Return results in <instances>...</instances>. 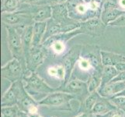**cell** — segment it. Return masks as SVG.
Returning <instances> with one entry per match:
<instances>
[{
	"label": "cell",
	"mask_w": 125,
	"mask_h": 117,
	"mask_svg": "<svg viewBox=\"0 0 125 117\" xmlns=\"http://www.w3.org/2000/svg\"><path fill=\"white\" fill-rule=\"evenodd\" d=\"M47 28V22H34L33 25V46L42 45Z\"/></svg>",
	"instance_id": "ffe728a7"
},
{
	"label": "cell",
	"mask_w": 125,
	"mask_h": 117,
	"mask_svg": "<svg viewBox=\"0 0 125 117\" xmlns=\"http://www.w3.org/2000/svg\"><path fill=\"white\" fill-rule=\"evenodd\" d=\"M47 57L46 52L42 47L40 46H33L30 50L28 54L26 55V65H27V72L34 73L44 63Z\"/></svg>",
	"instance_id": "8fae6325"
},
{
	"label": "cell",
	"mask_w": 125,
	"mask_h": 117,
	"mask_svg": "<svg viewBox=\"0 0 125 117\" xmlns=\"http://www.w3.org/2000/svg\"><path fill=\"white\" fill-rule=\"evenodd\" d=\"M68 0H44L43 5H48V6H55L59 5V4H64Z\"/></svg>",
	"instance_id": "1f68e13d"
},
{
	"label": "cell",
	"mask_w": 125,
	"mask_h": 117,
	"mask_svg": "<svg viewBox=\"0 0 125 117\" xmlns=\"http://www.w3.org/2000/svg\"><path fill=\"white\" fill-rule=\"evenodd\" d=\"M116 107L110 100V98L101 97L99 98V100L95 104L93 108L91 110V112L97 116L104 115L107 113L110 110L115 109Z\"/></svg>",
	"instance_id": "ac0fdd59"
},
{
	"label": "cell",
	"mask_w": 125,
	"mask_h": 117,
	"mask_svg": "<svg viewBox=\"0 0 125 117\" xmlns=\"http://www.w3.org/2000/svg\"><path fill=\"white\" fill-rule=\"evenodd\" d=\"M88 88L89 93H93L100 88L102 84V75L100 71L95 70L90 73L88 80Z\"/></svg>",
	"instance_id": "d4e9b609"
},
{
	"label": "cell",
	"mask_w": 125,
	"mask_h": 117,
	"mask_svg": "<svg viewBox=\"0 0 125 117\" xmlns=\"http://www.w3.org/2000/svg\"><path fill=\"white\" fill-rule=\"evenodd\" d=\"M125 88V81H111L97 90L101 97L110 98L114 97Z\"/></svg>",
	"instance_id": "e0dca14e"
},
{
	"label": "cell",
	"mask_w": 125,
	"mask_h": 117,
	"mask_svg": "<svg viewBox=\"0 0 125 117\" xmlns=\"http://www.w3.org/2000/svg\"><path fill=\"white\" fill-rule=\"evenodd\" d=\"M118 6L123 10H125V0H117Z\"/></svg>",
	"instance_id": "d590c367"
},
{
	"label": "cell",
	"mask_w": 125,
	"mask_h": 117,
	"mask_svg": "<svg viewBox=\"0 0 125 117\" xmlns=\"http://www.w3.org/2000/svg\"><path fill=\"white\" fill-rule=\"evenodd\" d=\"M115 67L119 72H125V61L120 63L117 66H115Z\"/></svg>",
	"instance_id": "e575fe53"
},
{
	"label": "cell",
	"mask_w": 125,
	"mask_h": 117,
	"mask_svg": "<svg viewBox=\"0 0 125 117\" xmlns=\"http://www.w3.org/2000/svg\"><path fill=\"white\" fill-rule=\"evenodd\" d=\"M75 117H98V116L94 115L92 112H80V113L78 116H76Z\"/></svg>",
	"instance_id": "836d02e7"
},
{
	"label": "cell",
	"mask_w": 125,
	"mask_h": 117,
	"mask_svg": "<svg viewBox=\"0 0 125 117\" xmlns=\"http://www.w3.org/2000/svg\"><path fill=\"white\" fill-rule=\"evenodd\" d=\"M110 102L119 109H124L125 111V97L124 96H117L110 98Z\"/></svg>",
	"instance_id": "f546056e"
},
{
	"label": "cell",
	"mask_w": 125,
	"mask_h": 117,
	"mask_svg": "<svg viewBox=\"0 0 125 117\" xmlns=\"http://www.w3.org/2000/svg\"><path fill=\"white\" fill-rule=\"evenodd\" d=\"M119 73V71L113 66H103L101 72L102 75V84L101 86H103L110 83L117 77ZM100 86V87H101Z\"/></svg>",
	"instance_id": "cb8c5ba5"
},
{
	"label": "cell",
	"mask_w": 125,
	"mask_h": 117,
	"mask_svg": "<svg viewBox=\"0 0 125 117\" xmlns=\"http://www.w3.org/2000/svg\"><path fill=\"white\" fill-rule=\"evenodd\" d=\"M100 98V94L98 91H94L93 93H90L87 97L85 98V100L81 103V106L79 112H91V110L93 108L94 105L96 103V102Z\"/></svg>",
	"instance_id": "7402d4cb"
},
{
	"label": "cell",
	"mask_w": 125,
	"mask_h": 117,
	"mask_svg": "<svg viewBox=\"0 0 125 117\" xmlns=\"http://www.w3.org/2000/svg\"><path fill=\"white\" fill-rule=\"evenodd\" d=\"M27 73V70L21 63L16 59H11L1 68V75L3 79H6L11 83L23 80Z\"/></svg>",
	"instance_id": "ba28073f"
},
{
	"label": "cell",
	"mask_w": 125,
	"mask_h": 117,
	"mask_svg": "<svg viewBox=\"0 0 125 117\" xmlns=\"http://www.w3.org/2000/svg\"><path fill=\"white\" fill-rule=\"evenodd\" d=\"M27 115H28V117H42L40 114H38V112H37V113H31Z\"/></svg>",
	"instance_id": "8d00e7d4"
},
{
	"label": "cell",
	"mask_w": 125,
	"mask_h": 117,
	"mask_svg": "<svg viewBox=\"0 0 125 117\" xmlns=\"http://www.w3.org/2000/svg\"><path fill=\"white\" fill-rule=\"evenodd\" d=\"M65 4L69 16L81 23L94 17H100L103 2L97 0L92 2L85 0H68Z\"/></svg>",
	"instance_id": "6da1fadb"
},
{
	"label": "cell",
	"mask_w": 125,
	"mask_h": 117,
	"mask_svg": "<svg viewBox=\"0 0 125 117\" xmlns=\"http://www.w3.org/2000/svg\"><path fill=\"white\" fill-rule=\"evenodd\" d=\"M2 22L5 26H10L16 28H20L27 26L33 25L34 20L27 7L21 8L12 13H2Z\"/></svg>",
	"instance_id": "277c9868"
},
{
	"label": "cell",
	"mask_w": 125,
	"mask_h": 117,
	"mask_svg": "<svg viewBox=\"0 0 125 117\" xmlns=\"http://www.w3.org/2000/svg\"><path fill=\"white\" fill-rule=\"evenodd\" d=\"M108 26H110V27H125V11L117 20H114L111 24H110Z\"/></svg>",
	"instance_id": "4dcf8cb0"
},
{
	"label": "cell",
	"mask_w": 125,
	"mask_h": 117,
	"mask_svg": "<svg viewBox=\"0 0 125 117\" xmlns=\"http://www.w3.org/2000/svg\"><path fill=\"white\" fill-rule=\"evenodd\" d=\"M98 1H100V2H104L105 0H98Z\"/></svg>",
	"instance_id": "f35d334b"
},
{
	"label": "cell",
	"mask_w": 125,
	"mask_h": 117,
	"mask_svg": "<svg viewBox=\"0 0 125 117\" xmlns=\"http://www.w3.org/2000/svg\"><path fill=\"white\" fill-rule=\"evenodd\" d=\"M125 116V111L124 109H119V108H115V109L110 110L107 113L100 116L98 117H124Z\"/></svg>",
	"instance_id": "f1b7e54d"
},
{
	"label": "cell",
	"mask_w": 125,
	"mask_h": 117,
	"mask_svg": "<svg viewBox=\"0 0 125 117\" xmlns=\"http://www.w3.org/2000/svg\"><path fill=\"white\" fill-rule=\"evenodd\" d=\"M23 82L26 91L31 96L37 94H49L57 90L50 87L36 72L24 76Z\"/></svg>",
	"instance_id": "8992f818"
},
{
	"label": "cell",
	"mask_w": 125,
	"mask_h": 117,
	"mask_svg": "<svg viewBox=\"0 0 125 117\" xmlns=\"http://www.w3.org/2000/svg\"><path fill=\"white\" fill-rule=\"evenodd\" d=\"M124 11L118 6L116 0H105L103 4L100 19L105 25L108 26L117 20Z\"/></svg>",
	"instance_id": "7c38bea8"
},
{
	"label": "cell",
	"mask_w": 125,
	"mask_h": 117,
	"mask_svg": "<svg viewBox=\"0 0 125 117\" xmlns=\"http://www.w3.org/2000/svg\"><path fill=\"white\" fill-rule=\"evenodd\" d=\"M61 33H65L63 26L54 21L52 18L48 20L47 21V28L44 36L43 42L46 41L47 38L54 35H57V34H59Z\"/></svg>",
	"instance_id": "44dd1931"
},
{
	"label": "cell",
	"mask_w": 125,
	"mask_h": 117,
	"mask_svg": "<svg viewBox=\"0 0 125 117\" xmlns=\"http://www.w3.org/2000/svg\"><path fill=\"white\" fill-rule=\"evenodd\" d=\"M117 96H124V97H125V88L122 91H120L117 94H116L114 97H117Z\"/></svg>",
	"instance_id": "74e56055"
},
{
	"label": "cell",
	"mask_w": 125,
	"mask_h": 117,
	"mask_svg": "<svg viewBox=\"0 0 125 117\" xmlns=\"http://www.w3.org/2000/svg\"><path fill=\"white\" fill-rule=\"evenodd\" d=\"M81 34H83V32L80 28L69 32L61 33L47 38L42 43V47L44 48L47 56H51L52 58H63L69 51L68 50V42Z\"/></svg>",
	"instance_id": "7a4b0ae2"
},
{
	"label": "cell",
	"mask_w": 125,
	"mask_h": 117,
	"mask_svg": "<svg viewBox=\"0 0 125 117\" xmlns=\"http://www.w3.org/2000/svg\"><path fill=\"white\" fill-rule=\"evenodd\" d=\"M51 117H57V116H51Z\"/></svg>",
	"instance_id": "ab89813d"
},
{
	"label": "cell",
	"mask_w": 125,
	"mask_h": 117,
	"mask_svg": "<svg viewBox=\"0 0 125 117\" xmlns=\"http://www.w3.org/2000/svg\"><path fill=\"white\" fill-rule=\"evenodd\" d=\"M25 90L23 80H20L12 83L6 91L3 94L1 100V106L16 105L20 98Z\"/></svg>",
	"instance_id": "30bf717a"
},
{
	"label": "cell",
	"mask_w": 125,
	"mask_h": 117,
	"mask_svg": "<svg viewBox=\"0 0 125 117\" xmlns=\"http://www.w3.org/2000/svg\"><path fill=\"white\" fill-rule=\"evenodd\" d=\"M6 29L7 32L8 47L12 58L19 60L27 70L23 44L19 31L16 27H10V26H6Z\"/></svg>",
	"instance_id": "5b68a950"
},
{
	"label": "cell",
	"mask_w": 125,
	"mask_h": 117,
	"mask_svg": "<svg viewBox=\"0 0 125 117\" xmlns=\"http://www.w3.org/2000/svg\"><path fill=\"white\" fill-rule=\"evenodd\" d=\"M57 90L75 95L77 99L80 100L81 103L90 94L89 91L87 82L79 79L69 80L65 84L62 85L60 88H58Z\"/></svg>",
	"instance_id": "9c48e42d"
},
{
	"label": "cell",
	"mask_w": 125,
	"mask_h": 117,
	"mask_svg": "<svg viewBox=\"0 0 125 117\" xmlns=\"http://www.w3.org/2000/svg\"><path fill=\"white\" fill-rule=\"evenodd\" d=\"M101 60L103 66H115L120 63L125 61V55L122 54H118L112 52L105 50L100 51Z\"/></svg>",
	"instance_id": "d6986e66"
},
{
	"label": "cell",
	"mask_w": 125,
	"mask_h": 117,
	"mask_svg": "<svg viewBox=\"0 0 125 117\" xmlns=\"http://www.w3.org/2000/svg\"><path fill=\"white\" fill-rule=\"evenodd\" d=\"M76 98L72 94L56 90L37 102L39 106L59 111H72L71 101Z\"/></svg>",
	"instance_id": "3957f363"
},
{
	"label": "cell",
	"mask_w": 125,
	"mask_h": 117,
	"mask_svg": "<svg viewBox=\"0 0 125 117\" xmlns=\"http://www.w3.org/2000/svg\"><path fill=\"white\" fill-rule=\"evenodd\" d=\"M106 25L104 24L100 17L87 20L80 23V29L83 34H87L92 36H100L104 33Z\"/></svg>",
	"instance_id": "5bb4252c"
},
{
	"label": "cell",
	"mask_w": 125,
	"mask_h": 117,
	"mask_svg": "<svg viewBox=\"0 0 125 117\" xmlns=\"http://www.w3.org/2000/svg\"><path fill=\"white\" fill-rule=\"evenodd\" d=\"M34 22H47L52 18V7L48 5H27Z\"/></svg>",
	"instance_id": "9a60e30c"
},
{
	"label": "cell",
	"mask_w": 125,
	"mask_h": 117,
	"mask_svg": "<svg viewBox=\"0 0 125 117\" xmlns=\"http://www.w3.org/2000/svg\"><path fill=\"white\" fill-rule=\"evenodd\" d=\"M47 74L50 77L55 78L62 82V84L65 80L66 72L64 66L62 64H54L52 66H50L47 70Z\"/></svg>",
	"instance_id": "603a6c76"
},
{
	"label": "cell",
	"mask_w": 125,
	"mask_h": 117,
	"mask_svg": "<svg viewBox=\"0 0 125 117\" xmlns=\"http://www.w3.org/2000/svg\"><path fill=\"white\" fill-rule=\"evenodd\" d=\"M16 105L18 106L21 112H24L27 114L38 112V106H39L38 102L34 100L31 95L26 91V89L23 91Z\"/></svg>",
	"instance_id": "2e32d148"
},
{
	"label": "cell",
	"mask_w": 125,
	"mask_h": 117,
	"mask_svg": "<svg viewBox=\"0 0 125 117\" xmlns=\"http://www.w3.org/2000/svg\"><path fill=\"white\" fill-rule=\"evenodd\" d=\"M20 110L17 105L4 106L1 108L2 117H18Z\"/></svg>",
	"instance_id": "83f0119b"
},
{
	"label": "cell",
	"mask_w": 125,
	"mask_h": 117,
	"mask_svg": "<svg viewBox=\"0 0 125 117\" xmlns=\"http://www.w3.org/2000/svg\"><path fill=\"white\" fill-rule=\"evenodd\" d=\"M77 66H78V67L80 70H82L83 71L89 72V73L95 71V69L93 68L90 60L88 58H86L85 56H83L82 55L80 56L78 63H77Z\"/></svg>",
	"instance_id": "4316f807"
},
{
	"label": "cell",
	"mask_w": 125,
	"mask_h": 117,
	"mask_svg": "<svg viewBox=\"0 0 125 117\" xmlns=\"http://www.w3.org/2000/svg\"><path fill=\"white\" fill-rule=\"evenodd\" d=\"M44 0H20L21 4L27 5H43Z\"/></svg>",
	"instance_id": "d6a6232c"
},
{
	"label": "cell",
	"mask_w": 125,
	"mask_h": 117,
	"mask_svg": "<svg viewBox=\"0 0 125 117\" xmlns=\"http://www.w3.org/2000/svg\"><path fill=\"white\" fill-rule=\"evenodd\" d=\"M116 1H117V0H116Z\"/></svg>",
	"instance_id": "60d3db41"
},
{
	"label": "cell",
	"mask_w": 125,
	"mask_h": 117,
	"mask_svg": "<svg viewBox=\"0 0 125 117\" xmlns=\"http://www.w3.org/2000/svg\"><path fill=\"white\" fill-rule=\"evenodd\" d=\"M52 19L63 26L64 31L69 32L80 27V23L72 20L68 14L65 3L52 6Z\"/></svg>",
	"instance_id": "52a82bcc"
},
{
	"label": "cell",
	"mask_w": 125,
	"mask_h": 117,
	"mask_svg": "<svg viewBox=\"0 0 125 117\" xmlns=\"http://www.w3.org/2000/svg\"><path fill=\"white\" fill-rule=\"evenodd\" d=\"M20 0H1V13H12L18 10Z\"/></svg>",
	"instance_id": "484cf974"
},
{
	"label": "cell",
	"mask_w": 125,
	"mask_h": 117,
	"mask_svg": "<svg viewBox=\"0 0 125 117\" xmlns=\"http://www.w3.org/2000/svg\"><path fill=\"white\" fill-rule=\"evenodd\" d=\"M82 50H83V47L82 46L80 45L75 46L72 48L71 49H69V51L63 57L62 65L64 66V69H65L66 77H65V80H64L63 84H62V85L65 84L70 80L72 73L82 55Z\"/></svg>",
	"instance_id": "4fadbf2b"
}]
</instances>
